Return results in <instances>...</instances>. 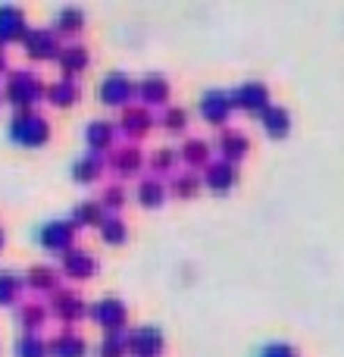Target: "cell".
Instances as JSON below:
<instances>
[{"mask_svg": "<svg viewBox=\"0 0 344 357\" xmlns=\"http://www.w3.org/2000/svg\"><path fill=\"white\" fill-rule=\"evenodd\" d=\"M50 138V126L44 123L38 113L22 110L13 116L10 123V142H16L19 148H44Z\"/></svg>", "mask_w": 344, "mask_h": 357, "instance_id": "obj_1", "label": "cell"}, {"mask_svg": "<svg viewBox=\"0 0 344 357\" xmlns=\"http://www.w3.org/2000/svg\"><path fill=\"white\" fill-rule=\"evenodd\" d=\"M44 94V85L35 73H13L10 82H6V100L22 110H29L31 104H38Z\"/></svg>", "mask_w": 344, "mask_h": 357, "instance_id": "obj_2", "label": "cell"}, {"mask_svg": "<svg viewBox=\"0 0 344 357\" xmlns=\"http://www.w3.org/2000/svg\"><path fill=\"white\" fill-rule=\"evenodd\" d=\"M232 107H238V110H247V113H257V116H263L266 110H269V88L263 85V82H244V85H238L232 94Z\"/></svg>", "mask_w": 344, "mask_h": 357, "instance_id": "obj_3", "label": "cell"}, {"mask_svg": "<svg viewBox=\"0 0 344 357\" xmlns=\"http://www.w3.org/2000/svg\"><path fill=\"white\" fill-rule=\"evenodd\" d=\"M72 232H75L72 222H47V226L38 229V241H41V248H47V251L69 254L72 251Z\"/></svg>", "mask_w": 344, "mask_h": 357, "instance_id": "obj_4", "label": "cell"}, {"mask_svg": "<svg viewBox=\"0 0 344 357\" xmlns=\"http://www.w3.org/2000/svg\"><path fill=\"white\" fill-rule=\"evenodd\" d=\"M125 339H129V351L135 357H157L163 351V333L157 326L132 329V333H125Z\"/></svg>", "mask_w": 344, "mask_h": 357, "instance_id": "obj_5", "label": "cell"}, {"mask_svg": "<svg viewBox=\"0 0 344 357\" xmlns=\"http://www.w3.org/2000/svg\"><path fill=\"white\" fill-rule=\"evenodd\" d=\"M22 44H25V54L35 56V60H54V56H60L54 31L31 29V31H25V35H22Z\"/></svg>", "mask_w": 344, "mask_h": 357, "instance_id": "obj_6", "label": "cell"}, {"mask_svg": "<svg viewBox=\"0 0 344 357\" xmlns=\"http://www.w3.org/2000/svg\"><path fill=\"white\" fill-rule=\"evenodd\" d=\"M97 94H100V100H104V104L123 107V104H129V100H132L135 85H132L123 73H113V75H107V79H104V85L97 88Z\"/></svg>", "mask_w": 344, "mask_h": 357, "instance_id": "obj_7", "label": "cell"}, {"mask_svg": "<svg viewBox=\"0 0 344 357\" xmlns=\"http://www.w3.org/2000/svg\"><path fill=\"white\" fill-rule=\"evenodd\" d=\"M91 317L107 329V333H123V326H125V307H123V301H116V298H107V301L94 304Z\"/></svg>", "mask_w": 344, "mask_h": 357, "instance_id": "obj_8", "label": "cell"}, {"mask_svg": "<svg viewBox=\"0 0 344 357\" xmlns=\"http://www.w3.org/2000/svg\"><path fill=\"white\" fill-rule=\"evenodd\" d=\"M232 113V98L226 91H207L201 98V116L213 126H222Z\"/></svg>", "mask_w": 344, "mask_h": 357, "instance_id": "obj_9", "label": "cell"}, {"mask_svg": "<svg viewBox=\"0 0 344 357\" xmlns=\"http://www.w3.org/2000/svg\"><path fill=\"white\" fill-rule=\"evenodd\" d=\"M25 35V16L19 6L0 3V44H10Z\"/></svg>", "mask_w": 344, "mask_h": 357, "instance_id": "obj_10", "label": "cell"}, {"mask_svg": "<svg viewBox=\"0 0 344 357\" xmlns=\"http://www.w3.org/2000/svg\"><path fill=\"white\" fill-rule=\"evenodd\" d=\"M63 273L69 279H91L97 273V260L91 257L88 251H69L63 257Z\"/></svg>", "mask_w": 344, "mask_h": 357, "instance_id": "obj_11", "label": "cell"}, {"mask_svg": "<svg viewBox=\"0 0 344 357\" xmlns=\"http://www.w3.org/2000/svg\"><path fill=\"white\" fill-rule=\"evenodd\" d=\"M260 123H263V132L269 138H288V132H291V113L285 110V107H269V110L260 116Z\"/></svg>", "mask_w": 344, "mask_h": 357, "instance_id": "obj_12", "label": "cell"}, {"mask_svg": "<svg viewBox=\"0 0 344 357\" xmlns=\"http://www.w3.org/2000/svg\"><path fill=\"white\" fill-rule=\"evenodd\" d=\"M135 91H138V98H141L144 104L160 107V104H166V100H169V82L163 79V75H148V79H144Z\"/></svg>", "mask_w": 344, "mask_h": 357, "instance_id": "obj_13", "label": "cell"}, {"mask_svg": "<svg viewBox=\"0 0 344 357\" xmlns=\"http://www.w3.org/2000/svg\"><path fill=\"white\" fill-rule=\"evenodd\" d=\"M203 185H207L210 191H216V195H226L228 188L235 185V167L232 163H216V167L207 169V176H203Z\"/></svg>", "mask_w": 344, "mask_h": 357, "instance_id": "obj_14", "label": "cell"}, {"mask_svg": "<svg viewBox=\"0 0 344 357\" xmlns=\"http://www.w3.org/2000/svg\"><path fill=\"white\" fill-rule=\"evenodd\" d=\"M47 354L54 357H85V342L75 333H60L56 339H50Z\"/></svg>", "mask_w": 344, "mask_h": 357, "instance_id": "obj_15", "label": "cell"}, {"mask_svg": "<svg viewBox=\"0 0 344 357\" xmlns=\"http://www.w3.org/2000/svg\"><path fill=\"white\" fill-rule=\"evenodd\" d=\"M85 142H88V148H91V154H100L104 148L113 144V126L110 123H91L85 132Z\"/></svg>", "mask_w": 344, "mask_h": 357, "instance_id": "obj_16", "label": "cell"}, {"mask_svg": "<svg viewBox=\"0 0 344 357\" xmlns=\"http://www.w3.org/2000/svg\"><path fill=\"white\" fill-rule=\"evenodd\" d=\"M219 151H222V157H226V163L241 160V157L247 154V138L241 135V132H226V135L219 138Z\"/></svg>", "mask_w": 344, "mask_h": 357, "instance_id": "obj_17", "label": "cell"}, {"mask_svg": "<svg viewBox=\"0 0 344 357\" xmlns=\"http://www.w3.org/2000/svg\"><path fill=\"white\" fill-rule=\"evenodd\" d=\"M81 314H85V307H81V301L75 295H56L54 317H60L63 323H72V320H79Z\"/></svg>", "mask_w": 344, "mask_h": 357, "instance_id": "obj_18", "label": "cell"}, {"mask_svg": "<svg viewBox=\"0 0 344 357\" xmlns=\"http://www.w3.org/2000/svg\"><path fill=\"white\" fill-rule=\"evenodd\" d=\"M50 104H56V107H69L72 100H79V85H75L72 79H60V82H54L50 85Z\"/></svg>", "mask_w": 344, "mask_h": 357, "instance_id": "obj_19", "label": "cell"}, {"mask_svg": "<svg viewBox=\"0 0 344 357\" xmlns=\"http://www.w3.org/2000/svg\"><path fill=\"white\" fill-rule=\"evenodd\" d=\"M60 66L66 75H75L88 66V50L85 47H66L60 50Z\"/></svg>", "mask_w": 344, "mask_h": 357, "instance_id": "obj_20", "label": "cell"}, {"mask_svg": "<svg viewBox=\"0 0 344 357\" xmlns=\"http://www.w3.org/2000/svg\"><path fill=\"white\" fill-rule=\"evenodd\" d=\"M100 167H104V160H100V154H85L79 163L72 167V173L79 182H94V178L100 176Z\"/></svg>", "mask_w": 344, "mask_h": 357, "instance_id": "obj_21", "label": "cell"}, {"mask_svg": "<svg viewBox=\"0 0 344 357\" xmlns=\"http://www.w3.org/2000/svg\"><path fill=\"white\" fill-rule=\"evenodd\" d=\"M81 22H85V13H81L79 6H63V10L56 13V29L66 31V35L79 31V29H81Z\"/></svg>", "mask_w": 344, "mask_h": 357, "instance_id": "obj_22", "label": "cell"}, {"mask_svg": "<svg viewBox=\"0 0 344 357\" xmlns=\"http://www.w3.org/2000/svg\"><path fill=\"white\" fill-rule=\"evenodd\" d=\"M163 197H166V188H163L157 178H148V182H141V188H138V201H141L144 207H160Z\"/></svg>", "mask_w": 344, "mask_h": 357, "instance_id": "obj_23", "label": "cell"}, {"mask_svg": "<svg viewBox=\"0 0 344 357\" xmlns=\"http://www.w3.org/2000/svg\"><path fill=\"white\" fill-rule=\"evenodd\" d=\"M100 220H104V207H100L97 201L81 204L72 213V226H94V222H100Z\"/></svg>", "mask_w": 344, "mask_h": 357, "instance_id": "obj_24", "label": "cell"}, {"mask_svg": "<svg viewBox=\"0 0 344 357\" xmlns=\"http://www.w3.org/2000/svg\"><path fill=\"white\" fill-rule=\"evenodd\" d=\"M100 235H104L107 245H123L129 232H125V226L116 220V216H110V220L104 216V220H100Z\"/></svg>", "mask_w": 344, "mask_h": 357, "instance_id": "obj_25", "label": "cell"}, {"mask_svg": "<svg viewBox=\"0 0 344 357\" xmlns=\"http://www.w3.org/2000/svg\"><path fill=\"white\" fill-rule=\"evenodd\" d=\"M129 351V339L125 333H107L104 345H100V357H123Z\"/></svg>", "mask_w": 344, "mask_h": 357, "instance_id": "obj_26", "label": "cell"}, {"mask_svg": "<svg viewBox=\"0 0 344 357\" xmlns=\"http://www.w3.org/2000/svg\"><path fill=\"white\" fill-rule=\"evenodd\" d=\"M16 357H47V345L38 335H22L16 342Z\"/></svg>", "mask_w": 344, "mask_h": 357, "instance_id": "obj_27", "label": "cell"}, {"mask_svg": "<svg viewBox=\"0 0 344 357\" xmlns=\"http://www.w3.org/2000/svg\"><path fill=\"white\" fill-rule=\"evenodd\" d=\"M148 126H150V116L144 110H129L125 113V119H123V129L129 132V135H144Z\"/></svg>", "mask_w": 344, "mask_h": 357, "instance_id": "obj_28", "label": "cell"}, {"mask_svg": "<svg viewBox=\"0 0 344 357\" xmlns=\"http://www.w3.org/2000/svg\"><path fill=\"white\" fill-rule=\"evenodd\" d=\"M19 289H22V282H19L13 273H0V304H13V301H16Z\"/></svg>", "mask_w": 344, "mask_h": 357, "instance_id": "obj_29", "label": "cell"}, {"mask_svg": "<svg viewBox=\"0 0 344 357\" xmlns=\"http://www.w3.org/2000/svg\"><path fill=\"white\" fill-rule=\"evenodd\" d=\"M29 285H31V289L50 291V289L56 285V273H54V270H44V266H38V270L29 273Z\"/></svg>", "mask_w": 344, "mask_h": 357, "instance_id": "obj_30", "label": "cell"}, {"mask_svg": "<svg viewBox=\"0 0 344 357\" xmlns=\"http://www.w3.org/2000/svg\"><path fill=\"white\" fill-rule=\"evenodd\" d=\"M138 167H141V157H138L135 148L119 151V157H116V169H119V173H138Z\"/></svg>", "mask_w": 344, "mask_h": 357, "instance_id": "obj_31", "label": "cell"}, {"mask_svg": "<svg viewBox=\"0 0 344 357\" xmlns=\"http://www.w3.org/2000/svg\"><path fill=\"white\" fill-rule=\"evenodd\" d=\"M207 154H210V148H207L203 142H188V144L182 148V160L194 163V167H197V163L207 160Z\"/></svg>", "mask_w": 344, "mask_h": 357, "instance_id": "obj_32", "label": "cell"}, {"mask_svg": "<svg viewBox=\"0 0 344 357\" xmlns=\"http://www.w3.org/2000/svg\"><path fill=\"white\" fill-rule=\"evenodd\" d=\"M19 323H22L25 329H38L44 323V307H38V304L22 307V310H19Z\"/></svg>", "mask_w": 344, "mask_h": 357, "instance_id": "obj_33", "label": "cell"}, {"mask_svg": "<svg viewBox=\"0 0 344 357\" xmlns=\"http://www.w3.org/2000/svg\"><path fill=\"white\" fill-rule=\"evenodd\" d=\"M257 357H297V351L288 345V342H272V345L260 348Z\"/></svg>", "mask_w": 344, "mask_h": 357, "instance_id": "obj_34", "label": "cell"}, {"mask_svg": "<svg viewBox=\"0 0 344 357\" xmlns=\"http://www.w3.org/2000/svg\"><path fill=\"white\" fill-rule=\"evenodd\" d=\"M197 185H201V178L197 176H185V178H175V185H172V188H175V195H194L197 191Z\"/></svg>", "mask_w": 344, "mask_h": 357, "instance_id": "obj_35", "label": "cell"}, {"mask_svg": "<svg viewBox=\"0 0 344 357\" xmlns=\"http://www.w3.org/2000/svg\"><path fill=\"white\" fill-rule=\"evenodd\" d=\"M185 123H188V116H185V110H169V113H166V129H169V132L185 129Z\"/></svg>", "mask_w": 344, "mask_h": 357, "instance_id": "obj_36", "label": "cell"}, {"mask_svg": "<svg viewBox=\"0 0 344 357\" xmlns=\"http://www.w3.org/2000/svg\"><path fill=\"white\" fill-rule=\"evenodd\" d=\"M100 207H110V210H119V207H123V188H110V191H107V195H104V204H100Z\"/></svg>", "mask_w": 344, "mask_h": 357, "instance_id": "obj_37", "label": "cell"}, {"mask_svg": "<svg viewBox=\"0 0 344 357\" xmlns=\"http://www.w3.org/2000/svg\"><path fill=\"white\" fill-rule=\"evenodd\" d=\"M172 157H175V154H172V151L166 148L163 154H157V157H154V167H157V169H166L169 163H172Z\"/></svg>", "mask_w": 344, "mask_h": 357, "instance_id": "obj_38", "label": "cell"}, {"mask_svg": "<svg viewBox=\"0 0 344 357\" xmlns=\"http://www.w3.org/2000/svg\"><path fill=\"white\" fill-rule=\"evenodd\" d=\"M3 69H6V56H3V50H0V75H3Z\"/></svg>", "mask_w": 344, "mask_h": 357, "instance_id": "obj_39", "label": "cell"}, {"mask_svg": "<svg viewBox=\"0 0 344 357\" xmlns=\"http://www.w3.org/2000/svg\"><path fill=\"white\" fill-rule=\"evenodd\" d=\"M0 248H3V232H0Z\"/></svg>", "mask_w": 344, "mask_h": 357, "instance_id": "obj_40", "label": "cell"}, {"mask_svg": "<svg viewBox=\"0 0 344 357\" xmlns=\"http://www.w3.org/2000/svg\"><path fill=\"white\" fill-rule=\"evenodd\" d=\"M0 100H3V98H0Z\"/></svg>", "mask_w": 344, "mask_h": 357, "instance_id": "obj_41", "label": "cell"}]
</instances>
